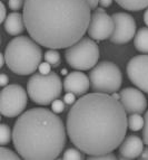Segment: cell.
Listing matches in <instances>:
<instances>
[{
    "mask_svg": "<svg viewBox=\"0 0 148 160\" xmlns=\"http://www.w3.org/2000/svg\"><path fill=\"white\" fill-rule=\"evenodd\" d=\"M126 113L120 101L110 94H85L69 110L67 134L75 147L88 156L110 153L126 136Z\"/></svg>",
    "mask_w": 148,
    "mask_h": 160,
    "instance_id": "obj_1",
    "label": "cell"
},
{
    "mask_svg": "<svg viewBox=\"0 0 148 160\" xmlns=\"http://www.w3.org/2000/svg\"><path fill=\"white\" fill-rule=\"evenodd\" d=\"M87 0H25L24 19L29 36L49 49L79 42L91 19Z\"/></svg>",
    "mask_w": 148,
    "mask_h": 160,
    "instance_id": "obj_2",
    "label": "cell"
},
{
    "mask_svg": "<svg viewBox=\"0 0 148 160\" xmlns=\"http://www.w3.org/2000/svg\"><path fill=\"white\" fill-rule=\"evenodd\" d=\"M67 129L53 110L34 108L18 117L12 129V143L22 159L53 160L66 146Z\"/></svg>",
    "mask_w": 148,
    "mask_h": 160,
    "instance_id": "obj_3",
    "label": "cell"
},
{
    "mask_svg": "<svg viewBox=\"0 0 148 160\" xmlns=\"http://www.w3.org/2000/svg\"><path fill=\"white\" fill-rule=\"evenodd\" d=\"M3 54L8 68L18 75L36 72L42 59L39 44L27 36H17L10 40Z\"/></svg>",
    "mask_w": 148,
    "mask_h": 160,
    "instance_id": "obj_4",
    "label": "cell"
},
{
    "mask_svg": "<svg viewBox=\"0 0 148 160\" xmlns=\"http://www.w3.org/2000/svg\"><path fill=\"white\" fill-rule=\"evenodd\" d=\"M62 84L58 74L35 73L27 84V92L31 101L39 105H48L58 99L61 94Z\"/></svg>",
    "mask_w": 148,
    "mask_h": 160,
    "instance_id": "obj_5",
    "label": "cell"
},
{
    "mask_svg": "<svg viewBox=\"0 0 148 160\" xmlns=\"http://www.w3.org/2000/svg\"><path fill=\"white\" fill-rule=\"evenodd\" d=\"M90 86L95 92L113 94L122 86L123 75L119 67L111 62L98 63L89 74Z\"/></svg>",
    "mask_w": 148,
    "mask_h": 160,
    "instance_id": "obj_6",
    "label": "cell"
},
{
    "mask_svg": "<svg viewBox=\"0 0 148 160\" xmlns=\"http://www.w3.org/2000/svg\"><path fill=\"white\" fill-rule=\"evenodd\" d=\"M66 61L72 68L87 71L94 68L99 59V47L93 38H81L65 53Z\"/></svg>",
    "mask_w": 148,
    "mask_h": 160,
    "instance_id": "obj_7",
    "label": "cell"
},
{
    "mask_svg": "<svg viewBox=\"0 0 148 160\" xmlns=\"http://www.w3.org/2000/svg\"><path fill=\"white\" fill-rule=\"evenodd\" d=\"M27 93L22 86L9 84L0 93V112L6 118L19 117L27 105Z\"/></svg>",
    "mask_w": 148,
    "mask_h": 160,
    "instance_id": "obj_8",
    "label": "cell"
},
{
    "mask_svg": "<svg viewBox=\"0 0 148 160\" xmlns=\"http://www.w3.org/2000/svg\"><path fill=\"white\" fill-rule=\"evenodd\" d=\"M115 22L114 32L109 38L111 43L126 44L134 38L136 35L135 19L126 12H116L113 15Z\"/></svg>",
    "mask_w": 148,
    "mask_h": 160,
    "instance_id": "obj_9",
    "label": "cell"
},
{
    "mask_svg": "<svg viewBox=\"0 0 148 160\" xmlns=\"http://www.w3.org/2000/svg\"><path fill=\"white\" fill-rule=\"evenodd\" d=\"M127 75L130 82L143 92L148 93V55H137L127 64Z\"/></svg>",
    "mask_w": 148,
    "mask_h": 160,
    "instance_id": "obj_10",
    "label": "cell"
},
{
    "mask_svg": "<svg viewBox=\"0 0 148 160\" xmlns=\"http://www.w3.org/2000/svg\"><path fill=\"white\" fill-rule=\"evenodd\" d=\"M115 29V22L113 16L106 12H95L91 15L88 27V35L94 40H105L111 37Z\"/></svg>",
    "mask_w": 148,
    "mask_h": 160,
    "instance_id": "obj_11",
    "label": "cell"
},
{
    "mask_svg": "<svg viewBox=\"0 0 148 160\" xmlns=\"http://www.w3.org/2000/svg\"><path fill=\"white\" fill-rule=\"evenodd\" d=\"M120 94V103L127 113H139L145 112L147 108V100L140 90L134 88H126L119 92Z\"/></svg>",
    "mask_w": 148,
    "mask_h": 160,
    "instance_id": "obj_12",
    "label": "cell"
},
{
    "mask_svg": "<svg viewBox=\"0 0 148 160\" xmlns=\"http://www.w3.org/2000/svg\"><path fill=\"white\" fill-rule=\"evenodd\" d=\"M90 80L85 73L80 71L69 73L63 80V90L66 92H72L78 96H82L89 90Z\"/></svg>",
    "mask_w": 148,
    "mask_h": 160,
    "instance_id": "obj_13",
    "label": "cell"
},
{
    "mask_svg": "<svg viewBox=\"0 0 148 160\" xmlns=\"http://www.w3.org/2000/svg\"><path fill=\"white\" fill-rule=\"evenodd\" d=\"M144 140L135 134H130L124 139L119 146L120 159H135L138 158L144 150Z\"/></svg>",
    "mask_w": 148,
    "mask_h": 160,
    "instance_id": "obj_14",
    "label": "cell"
},
{
    "mask_svg": "<svg viewBox=\"0 0 148 160\" xmlns=\"http://www.w3.org/2000/svg\"><path fill=\"white\" fill-rule=\"evenodd\" d=\"M3 26H5V30L7 34L11 35V36H18L26 28L24 15L19 12L9 13L3 22Z\"/></svg>",
    "mask_w": 148,
    "mask_h": 160,
    "instance_id": "obj_15",
    "label": "cell"
},
{
    "mask_svg": "<svg viewBox=\"0 0 148 160\" xmlns=\"http://www.w3.org/2000/svg\"><path fill=\"white\" fill-rule=\"evenodd\" d=\"M135 48L140 53H148V27H141L134 38Z\"/></svg>",
    "mask_w": 148,
    "mask_h": 160,
    "instance_id": "obj_16",
    "label": "cell"
},
{
    "mask_svg": "<svg viewBox=\"0 0 148 160\" xmlns=\"http://www.w3.org/2000/svg\"><path fill=\"white\" fill-rule=\"evenodd\" d=\"M122 8L129 11H139L148 8V0H116Z\"/></svg>",
    "mask_w": 148,
    "mask_h": 160,
    "instance_id": "obj_17",
    "label": "cell"
},
{
    "mask_svg": "<svg viewBox=\"0 0 148 160\" xmlns=\"http://www.w3.org/2000/svg\"><path fill=\"white\" fill-rule=\"evenodd\" d=\"M145 120L139 113H132L128 117V129L132 131H139L144 128Z\"/></svg>",
    "mask_w": 148,
    "mask_h": 160,
    "instance_id": "obj_18",
    "label": "cell"
},
{
    "mask_svg": "<svg viewBox=\"0 0 148 160\" xmlns=\"http://www.w3.org/2000/svg\"><path fill=\"white\" fill-rule=\"evenodd\" d=\"M45 61L53 67L59 66L61 61L60 54L57 52V49H49L45 53Z\"/></svg>",
    "mask_w": 148,
    "mask_h": 160,
    "instance_id": "obj_19",
    "label": "cell"
},
{
    "mask_svg": "<svg viewBox=\"0 0 148 160\" xmlns=\"http://www.w3.org/2000/svg\"><path fill=\"white\" fill-rule=\"evenodd\" d=\"M11 139H12V132H11L10 128L8 124L2 123L0 126V143H1V146L8 144Z\"/></svg>",
    "mask_w": 148,
    "mask_h": 160,
    "instance_id": "obj_20",
    "label": "cell"
},
{
    "mask_svg": "<svg viewBox=\"0 0 148 160\" xmlns=\"http://www.w3.org/2000/svg\"><path fill=\"white\" fill-rule=\"evenodd\" d=\"M63 159H74V160H81L84 159V155H82V151L78 148H69L66 151L63 152L62 155Z\"/></svg>",
    "mask_w": 148,
    "mask_h": 160,
    "instance_id": "obj_21",
    "label": "cell"
},
{
    "mask_svg": "<svg viewBox=\"0 0 148 160\" xmlns=\"http://www.w3.org/2000/svg\"><path fill=\"white\" fill-rule=\"evenodd\" d=\"M0 159L1 160H17V159H20V155H17L16 152H13L11 149H8V148H6L5 146L0 148Z\"/></svg>",
    "mask_w": 148,
    "mask_h": 160,
    "instance_id": "obj_22",
    "label": "cell"
},
{
    "mask_svg": "<svg viewBox=\"0 0 148 160\" xmlns=\"http://www.w3.org/2000/svg\"><path fill=\"white\" fill-rule=\"evenodd\" d=\"M65 105H66V103L63 102V100L61 101L59 99H56L55 101L51 102V110L58 114V113H61L65 111Z\"/></svg>",
    "mask_w": 148,
    "mask_h": 160,
    "instance_id": "obj_23",
    "label": "cell"
},
{
    "mask_svg": "<svg viewBox=\"0 0 148 160\" xmlns=\"http://www.w3.org/2000/svg\"><path fill=\"white\" fill-rule=\"evenodd\" d=\"M25 5V0H8V7L13 11H17Z\"/></svg>",
    "mask_w": 148,
    "mask_h": 160,
    "instance_id": "obj_24",
    "label": "cell"
},
{
    "mask_svg": "<svg viewBox=\"0 0 148 160\" xmlns=\"http://www.w3.org/2000/svg\"><path fill=\"white\" fill-rule=\"evenodd\" d=\"M62 100L67 105H74L75 102H76V94L72 93V92H67V93L63 95Z\"/></svg>",
    "mask_w": 148,
    "mask_h": 160,
    "instance_id": "obj_25",
    "label": "cell"
},
{
    "mask_svg": "<svg viewBox=\"0 0 148 160\" xmlns=\"http://www.w3.org/2000/svg\"><path fill=\"white\" fill-rule=\"evenodd\" d=\"M144 120H145V124H144L143 128V140L148 146V111L146 112L145 117H144Z\"/></svg>",
    "mask_w": 148,
    "mask_h": 160,
    "instance_id": "obj_26",
    "label": "cell"
},
{
    "mask_svg": "<svg viewBox=\"0 0 148 160\" xmlns=\"http://www.w3.org/2000/svg\"><path fill=\"white\" fill-rule=\"evenodd\" d=\"M38 69H39V73H41V74H49L51 72V65L45 61V63H40Z\"/></svg>",
    "mask_w": 148,
    "mask_h": 160,
    "instance_id": "obj_27",
    "label": "cell"
},
{
    "mask_svg": "<svg viewBox=\"0 0 148 160\" xmlns=\"http://www.w3.org/2000/svg\"><path fill=\"white\" fill-rule=\"evenodd\" d=\"M88 159H116V156L113 153H106V155H100V156H88Z\"/></svg>",
    "mask_w": 148,
    "mask_h": 160,
    "instance_id": "obj_28",
    "label": "cell"
},
{
    "mask_svg": "<svg viewBox=\"0 0 148 160\" xmlns=\"http://www.w3.org/2000/svg\"><path fill=\"white\" fill-rule=\"evenodd\" d=\"M0 10H1V17H0V22H5L6 18H7V10H6L5 3L1 1L0 2Z\"/></svg>",
    "mask_w": 148,
    "mask_h": 160,
    "instance_id": "obj_29",
    "label": "cell"
},
{
    "mask_svg": "<svg viewBox=\"0 0 148 160\" xmlns=\"http://www.w3.org/2000/svg\"><path fill=\"white\" fill-rule=\"evenodd\" d=\"M8 82H9V78L7 76V75H6V74L0 75V85L5 88V86L8 85Z\"/></svg>",
    "mask_w": 148,
    "mask_h": 160,
    "instance_id": "obj_30",
    "label": "cell"
},
{
    "mask_svg": "<svg viewBox=\"0 0 148 160\" xmlns=\"http://www.w3.org/2000/svg\"><path fill=\"white\" fill-rule=\"evenodd\" d=\"M87 1H88V5H89L90 9H96L98 3H99V0H87Z\"/></svg>",
    "mask_w": 148,
    "mask_h": 160,
    "instance_id": "obj_31",
    "label": "cell"
},
{
    "mask_svg": "<svg viewBox=\"0 0 148 160\" xmlns=\"http://www.w3.org/2000/svg\"><path fill=\"white\" fill-rule=\"evenodd\" d=\"M101 7H109L113 3V0H99Z\"/></svg>",
    "mask_w": 148,
    "mask_h": 160,
    "instance_id": "obj_32",
    "label": "cell"
},
{
    "mask_svg": "<svg viewBox=\"0 0 148 160\" xmlns=\"http://www.w3.org/2000/svg\"><path fill=\"white\" fill-rule=\"evenodd\" d=\"M140 159H144V160H148V148H146V149L143 150V152H141V155L139 156Z\"/></svg>",
    "mask_w": 148,
    "mask_h": 160,
    "instance_id": "obj_33",
    "label": "cell"
},
{
    "mask_svg": "<svg viewBox=\"0 0 148 160\" xmlns=\"http://www.w3.org/2000/svg\"><path fill=\"white\" fill-rule=\"evenodd\" d=\"M144 22H145L148 27V8L146 9L145 12H144Z\"/></svg>",
    "mask_w": 148,
    "mask_h": 160,
    "instance_id": "obj_34",
    "label": "cell"
},
{
    "mask_svg": "<svg viewBox=\"0 0 148 160\" xmlns=\"http://www.w3.org/2000/svg\"><path fill=\"white\" fill-rule=\"evenodd\" d=\"M5 63H6L5 54H1V55H0V67H2Z\"/></svg>",
    "mask_w": 148,
    "mask_h": 160,
    "instance_id": "obj_35",
    "label": "cell"
},
{
    "mask_svg": "<svg viewBox=\"0 0 148 160\" xmlns=\"http://www.w3.org/2000/svg\"><path fill=\"white\" fill-rule=\"evenodd\" d=\"M95 11H98V12H105V9L98 8V9H95Z\"/></svg>",
    "mask_w": 148,
    "mask_h": 160,
    "instance_id": "obj_36",
    "label": "cell"
},
{
    "mask_svg": "<svg viewBox=\"0 0 148 160\" xmlns=\"http://www.w3.org/2000/svg\"><path fill=\"white\" fill-rule=\"evenodd\" d=\"M61 74H67V69L66 68H63V69H61Z\"/></svg>",
    "mask_w": 148,
    "mask_h": 160,
    "instance_id": "obj_37",
    "label": "cell"
}]
</instances>
